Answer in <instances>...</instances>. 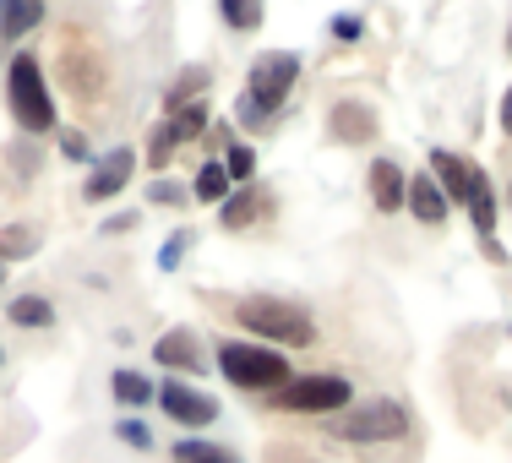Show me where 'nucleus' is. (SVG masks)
I'll return each instance as SVG.
<instances>
[{
	"label": "nucleus",
	"instance_id": "5",
	"mask_svg": "<svg viewBox=\"0 0 512 463\" xmlns=\"http://www.w3.org/2000/svg\"><path fill=\"white\" fill-rule=\"evenodd\" d=\"M409 431V409L393 404V398H365V404H349L333 420L338 442H398Z\"/></svg>",
	"mask_w": 512,
	"mask_h": 463
},
{
	"label": "nucleus",
	"instance_id": "38",
	"mask_svg": "<svg viewBox=\"0 0 512 463\" xmlns=\"http://www.w3.org/2000/svg\"><path fill=\"white\" fill-rule=\"evenodd\" d=\"M0 284H6V262H0Z\"/></svg>",
	"mask_w": 512,
	"mask_h": 463
},
{
	"label": "nucleus",
	"instance_id": "20",
	"mask_svg": "<svg viewBox=\"0 0 512 463\" xmlns=\"http://www.w3.org/2000/svg\"><path fill=\"white\" fill-rule=\"evenodd\" d=\"M39 251V229L33 224H6L0 229V262H22Z\"/></svg>",
	"mask_w": 512,
	"mask_h": 463
},
{
	"label": "nucleus",
	"instance_id": "24",
	"mask_svg": "<svg viewBox=\"0 0 512 463\" xmlns=\"http://www.w3.org/2000/svg\"><path fill=\"white\" fill-rule=\"evenodd\" d=\"M175 458H180V463H240L229 447H213V442H180Z\"/></svg>",
	"mask_w": 512,
	"mask_h": 463
},
{
	"label": "nucleus",
	"instance_id": "21",
	"mask_svg": "<svg viewBox=\"0 0 512 463\" xmlns=\"http://www.w3.org/2000/svg\"><path fill=\"white\" fill-rule=\"evenodd\" d=\"M6 316H11L17 327H50V322H55V306H50L44 295H17Z\"/></svg>",
	"mask_w": 512,
	"mask_h": 463
},
{
	"label": "nucleus",
	"instance_id": "30",
	"mask_svg": "<svg viewBox=\"0 0 512 463\" xmlns=\"http://www.w3.org/2000/svg\"><path fill=\"white\" fill-rule=\"evenodd\" d=\"M120 442H131L137 453H148L153 436H148V425H142V420H120Z\"/></svg>",
	"mask_w": 512,
	"mask_h": 463
},
{
	"label": "nucleus",
	"instance_id": "31",
	"mask_svg": "<svg viewBox=\"0 0 512 463\" xmlns=\"http://www.w3.org/2000/svg\"><path fill=\"white\" fill-rule=\"evenodd\" d=\"M11 164H17V180H28V175H33V164H39V158H33V142H22Z\"/></svg>",
	"mask_w": 512,
	"mask_h": 463
},
{
	"label": "nucleus",
	"instance_id": "15",
	"mask_svg": "<svg viewBox=\"0 0 512 463\" xmlns=\"http://www.w3.org/2000/svg\"><path fill=\"white\" fill-rule=\"evenodd\" d=\"M469 218H474V229H480L485 240L496 235V191H491V180H485V169L474 164V175H469Z\"/></svg>",
	"mask_w": 512,
	"mask_h": 463
},
{
	"label": "nucleus",
	"instance_id": "14",
	"mask_svg": "<svg viewBox=\"0 0 512 463\" xmlns=\"http://www.w3.org/2000/svg\"><path fill=\"white\" fill-rule=\"evenodd\" d=\"M431 175H436V186L447 191V202H469V175H474V164H463L458 153H442V148H436V153H431Z\"/></svg>",
	"mask_w": 512,
	"mask_h": 463
},
{
	"label": "nucleus",
	"instance_id": "17",
	"mask_svg": "<svg viewBox=\"0 0 512 463\" xmlns=\"http://www.w3.org/2000/svg\"><path fill=\"white\" fill-rule=\"evenodd\" d=\"M207 82H213V77H207V66H186V71H180L175 82H169V93H164V109H169V115H175V109L197 104V93L207 88Z\"/></svg>",
	"mask_w": 512,
	"mask_h": 463
},
{
	"label": "nucleus",
	"instance_id": "34",
	"mask_svg": "<svg viewBox=\"0 0 512 463\" xmlns=\"http://www.w3.org/2000/svg\"><path fill=\"white\" fill-rule=\"evenodd\" d=\"M131 224H137V218H131V213H126V218H109V224H104V235H126Z\"/></svg>",
	"mask_w": 512,
	"mask_h": 463
},
{
	"label": "nucleus",
	"instance_id": "11",
	"mask_svg": "<svg viewBox=\"0 0 512 463\" xmlns=\"http://www.w3.org/2000/svg\"><path fill=\"white\" fill-rule=\"evenodd\" d=\"M365 180H371L376 213H398V207H409V175L393 164V158H376V164L365 169Z\"/></svg>",
	"mask_w": 512,
	"mask_h": 463
},
{
	"label": "nucleus",
	"instance_id": "28",
	"mask_svg": "<svg viewBox=\"0 0 512 463\" xmlns=\"http://www.w3.org/2000/svg\"><path fill=\"white\" fill-rule=\"evenodd\" d=\"M148 202H158V207H180V202H186V191H180L175 180H153V186H148Z\"/></svg>",
	"mask_w": 512,
	"mask_h": 463
},
{
	"label": "nucleus",
	"instance_id": "3",
	"mask_svg": "<svg viewBox=\"0 0 512 463\" xmlns=\"http://www.w3.org/2000/svg\"><path fill=\"white\" fill-rule=\"evenodd\" d=\"M6 99H11V115L28 137L55 126V99H50V82L39 71V55H17L11 60V77H6Z\"/></svg>",
	"mask_w": 512,
	"mask_h": 463
},
{
	"label": "nucleus",
	"instance_id": "37",
	"mask_svg": "<svg viewBox=\"0 0 512 463\" xmlns=\"http://www.w3.org/2000/svg\"><path fill=\"white\" fill-rule=\"evenodd\" d=\"M507 55H512V28H507Z\"/></svg>",
	"mask_w": 512,
	"mask_h": 463
},
{
	"label": "nucleus",
	"instance_id": "33",
	"mask_svg": "<svg viewBox=\"0 0 512 463\" xmlns=\"http://www.w3.org/2000/svg\"><path fill=\"white\" fill-rule=\"evenodd\" d=\"M333 33H338V39H360V22H355V17H338Z\"/></svg>",
	"mask_w": 512,
	"mask_h": 463
},
{
	"label": "nucleus",
	"instance_id": "25",
	"mask_svg": "<svg viewBox=\"0 0 512 463\" xmlns=\"http://www.w3.org/2000/svg\"><path fill=\"white\" fill-rule=\"evenodd\" d=\"M256 218V191H235V197H224V229H246Z\"/></svg>",
	"mask_w": 512,
	"mask_h": 463
},
{
	"label": "nucleus",
	"instance_id": "13",
	"mask_svg": "<svg viewBox=\"0 0 512 463\" xmlns=\"http://www.w3.org/2000/svg\"><path fill=\"white\" fill-rule=\"evenodd\" d=\"M447 207H453V202H447L442 186H436L431 169H425V175H409V213L420 218L425 229H442L447 224Z\"/></svg>",
	"mask_w": 512,
	"mask_h": 463
},
{
	"label": "nucleus",
	"instance_id": "29",
	"mask_svg": "<svg viewBox=\"0 0 512 463\" xmlns=\"http://www.w3.org/2000/svg\"><path fill=\"white\" fill-rule=\"evenodd\" d=\"M224 169H229V180H251V169H256V153L251 148H235L224 158Z\"/></svg>",
	"mask_w": 512,
	"mask_h": 463
},
{
	"label": "nucleus",
	"instance_id": "9",
	"mask_svg": "<svg viewBox=\"0 0 512 463\" xmlns=\"http://www.w3.org/2000/svg\"><path fill=\"white\" fill-rule=\"evenodd\" d=\"M158 404H164V414H169V420H180V425H213L218 420L213 398L197 393V387H186V382H175V376L158 387Z\"/></svg>",
	"mask_w": 512,
	"mask_h": 463
},
{
	"label": "nucleus",
	"instance_id": "36",
	"mask_svg": "<svg viewBox=\"0 0 512 463\" xmlns=\"http://www.w3.org/2000/svg\"><path fill=\"white\" fill-rule=\"evenodd\" d=\"M507 207H512V180H507Z\"/></svg>",
	"mask_w": 512,
	"mask_h": 463
},
{
	"label": "nucleus",
	"instance_id": "23",
	"mask_svg": "<svg viewBox=\"0 0 512 463\" xmlns=\"http://www.w3.org/2000/svg\"><path fill=\"white\" fill-rule=\"evenodd\" d=\"M115 398L126 409H137V404H148V398H153V382L142 371H115Z\"/></svg>",
	"mask_w": 512,
	"mask_h": 463
},
{
	"label": "nucleus",
	"instance_id": "6",
	"mask_svg": "<svg viewBox=\"0 0 512 463\" xmlns=\"http://www.w3.org/2000/svg\"><path fill=\"white\" fill-rule=\"evenodd\" d=\"M278 409H289V414H338V409H349V398H355V387L344 382V376H289L284 387H278Z\"/></svg>",
	"mask_w": 512,
	"mask_h": 463
},
{
	"label": "nucleus",
	"instance_id": "19",
	"mask_svg": "<svg viewBox=\"0 0 512 463\" xmlns=\"http://www.w3.org/2000/svg\"><path fill=\"white\" fill-rule=\"evenodd\" d=\"M175 148H186V131H180L175 120H158L153 137H148V164H153V169H164L169 158H175Z\"/></svg>",
	"mask_w": 512,
	"mask_h": 463
},
{
	"label": "nucleus",
	"instance_id": "32",
	"mask_svg": "<svg viewBox=\"0 0 512 463\" xmlns=\"http://www.w3.org/2000/svg\"><path fill=\"white\" fill-rule=\"evenodd\" d=\"M180 251H186V235H175L164 251H158V267H175V262H180Z\"/></svg>",
	"mask_w": 512,
	"mask_h": 463
},
{
	"label": "nucleus",
	"instance_id": "8",
	"mask_svg": "<svg viewBox=\"0 0 512 463\" xmlns=\"http://www.w3.org/2000/svg\"><path fill=\"white\" fill-rule=\"evenodd\" d=\"M327 142H338V148H365V142H376V109L360 104V99L333 104V115H327Z\"/></svg>",
	"mask_w": 512,
	"mask_h": 463
},
{
	"label": "nucleus",
	"instance_id": "4",
	"mask_svg": "<svg viewBox=\"0 0 512 463\" xmlns=\"http://www.w3.org/2000/svg\"><path fill=\"white\" fill-rule=\"evenodd\" d=\"M218 371L246 393H278L289 382V360L273 344H218Z\"/></svg>",
	"mask_w": 512,
	"mask_h": 463
},
{
	"label": "nucleus",
	"instance_id": "18",
	"mask_svg": "<svg viewBox=\"0 0 512 463\" xmlns=\"http://www.w3.org/2000/svg\"><path fill=\"white\" fill-rule=\"evenodd\" d=\"M229 186H235V180H229V169L218 164V158H207V164L197 169V180H191V197H197V202H224Z\"/></svg>",
	"mask_w": 512,
	"mask_h": 463
},
{
	"label": "nucleus",
	"instance_id": "27",
	"mask_svg": "<svg viewBox=\"0 0 512 463\" xmlns=\"http://www.w3.org/2000/svg\"><path fill=\"white\" fill-rule=\"evenodd\" d=\"M60 153H66L71 164H88V158H93V142L82 137V131H60Z\"/></svg>",
	"mask_w": 512,
	"mask_h": 463
},
{
	"label": "nucleus",
	"instance_id": "10",
	"mask_svg": "<svg viewBox=\"0 0 512 463\" xmlns=\"http://www.w3.org/2000/svg\"><path fill=\"white\" fill-rule=\"evenodd\" d=\"M131 169H137V153H131V148L104 153L99 164H93V175H88V186H82V197H88V202L120 197V191H126V180H131Z\"/></svg>",
	"mask_w": 512,
	"mask_h": 463
},
{
	"label": "nucleus",
	"instance_id": "1",
	"mask_svg": "<svg viewBox=\"0 0 512 463\" xmlns=\"http://www.w3.org/2000/svg\"><path fill=\"white\" fill-rule=\"evenodd\" d=\"M295 82H300V55H289V50L256 55V66L246 77V99H240V120H246V126H267V120L284 109Z\"/></svg>",
	"mask_w": 512,
	"mask_h": 463
},
{
	"label": "nucleus",
	"instance_id": "7",
	"mask_svg": "<svg viewBox=\"0 0 512 463\" xmlns=\"http://www.w3.org/2000/svg\"><path fill=\"white\" fill-rule=\"evenodd\" d=\"M60 82H66L71 99H88L93 104L104 93V60H99V50L71 39L66 50H60Z\"/></svg>",
	"mask_w": 512,
	"mask_h": 463
},
{
	"label": "nucleus",
	"instance_id": "12",
	"mask_svg": "<svg viewBox=\"0 0 512 463\" xmlns=\"http://www.w3.org/2000/svg\"><path fill=\"white\" fill-rule=\"evenodd\" d=\"M153 360L169 365V371H202L207 365V355H202V344H197L191 327H169V333L153 344Z\"/></svg>",
	"mask_w": 512,
	"mask_h": 463
},
{
	"label": "nucleus",
	"instance_id": "16",
	"mask_svg": "<svg viewBox=\"0 0 512 463\" xmlns=\"http://www.w3.org/2000/svg\"><path fill=\"white\" fill-rule=\"evenodd\" d=\"M44 22V0H0V33L6 39H22Z\"/></svg>",
	"mask_w": 512,
	"mask_h": 463
},
{
	"label": "nucleus",
	"instance_id": "26",
	"mask_svg": "<svg viewBox=\"0 0 512 463\" xmlns=\"http://www.w3.org/2000/svg\"><path fill=\"white\" fill-rule=\"evenodd\" d=\"M169 120H175V126H180V131H186V142H191V137H202V126H207V104L197 99V104H186V109H175V115H169Z\"/></svg>",
	"mask_w": 512,
	"mask_h": 463
},
{
	"label": "nucleus",
	"instance_id": "35",
	"mask_svg": "<svg viewBox=\"0 0 512 463\" xmlns=\"http://www.w3.org/2000/svg\"><path fill=\"white\" fill-rule=\"evenodd\" d=\"M502 131L512 137V88H507V99H502Z\"/></svg>",
	"mask_w": 512,
	"mask_h": 463
},
{
	"label": "nucleus",
	"instance_id": "2",
	"mask_svg": "<svg viewBox=\"0 0 512 463\" xmlns=\"http://www.w3.org/2000/svg\"><path fill=\"white\" fill-rule=\"evenodd\" d=\"M235 322L246 327V333H256L262 344H300L306 349L316 338V322L306 311L295 306V300H278V295H251L235 306Z\"/></svg>",
	"mask_w": 512,
	"mask_h": 463
},
{
	"label": "nucleus",
	"instance_id": "22",
	"mask_svg": "<svg viewBox=\"0 0 512 463\" xmlns=\"http://www.w3.org/2000/svg\"><path fill=\"white\" fill-rule=\"evenodd\" d=\"M218 11H224V28H235V33L262 28V0H218Z\"/></svg>",
	"mask_w": 512,
	"mask_h": 463
}]
</instances>
